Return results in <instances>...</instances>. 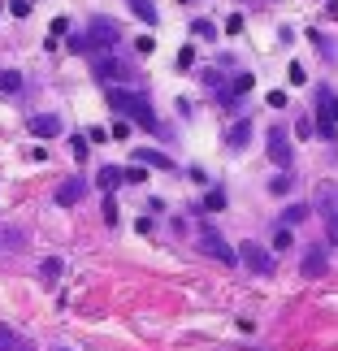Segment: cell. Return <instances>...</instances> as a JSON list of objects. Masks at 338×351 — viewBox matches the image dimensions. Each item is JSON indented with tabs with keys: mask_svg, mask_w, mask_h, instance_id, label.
I'll return each instance as SVG.
<instances>
[{
	"mask_svg": "<svg viewBox=\"0 0 338 351\" xmlns=\"http://www.w3.org/2000/svg\"><path fill=\"white\" fill-rule=\"evenodd\" d=\"M109 104L126 117V121H139V126L147 130H156V113H152V104H147L143 91H130V87H109Z\"/></svg>",
	"mask_w": 338,
	"mask_h": 351,
	"instance_id": "1",
	"label": "cell"
},
{
	"mask_svg": "<svg viewBox=\"0 0 338 351\" xmlns=\"http://www.w3.org/2000/svg\"><path fill=\"white\" fill-rule=\"evenodd\" d=\"M317 130L321 139H338V96L330 87L317 91Z\"/></svg>",
	"mask_w": 338,
	"mask_h": 351,
	"instance_id": "2",
	"label": "cell"
},
{
	"mask_svg": "<svg viewBox=\"0 0 338 351\" xmlns=\"http://www.w3.org/2000/svg\"><path fill=\"white\" fill-rule=\"evenodd\" d=\"M91 70H96L104 83H130L134 78V70L121 57H113V52H96V57H91Z\"/></svg>",
	"mask_w": 338,
	"mask_h": 351,
	"instance_id": "3",
	"label": "cell"
},
{
	"mask_svg": "<svg viewBox=\"0 0 338 351\" xmlns=\"http://www.w3.org/2000/svg\"><path fill=\"white\" fill-rule=\"evenodd\" d=\"M200 252H204V256H217V261H226V265L239 261V252L230 247V243H226L217 230H213V226H204V230H200Z\"/></svg>",
	"mask_w": 338,
	"mask_h": 351,
	"instance_id": "4",
	"label": "cell"
},
{
	"mask_svg": "<svg viewBox=\"0 0 338 351\" xmlns=\"http://www.w3.org/2000/svg\"><path fill=\"white\" fill-rule=\"evenodd\" d=\"M239 261L243 265H248L252 269V274H274V256H269L265 247H261V243H243V247H239Z\"/></svg>",
	"mask_w": 338,
	"mask_h": 351,
	"instance_id": "5",
	"label": "cell"
},
{
	"mask_svg": "<svg viewBox=\"0 0 338 351\" xmlns=\"http://www.w3.org/2000/svg\"><path fill=\"white\" fill-rule=\"evenodd\" d=\"M269 160H274V165H282V169L291 165V139H287V130H282V126L269 130Z\"/></svg>",
	"mask_w": 338,
	"mask_h": 351,
	"instance_id": "6",
	"label": "cell"
},
{
	"mask_svg": "<svg viewBox=\"0 0 338 351\" xmlns=\"http://www.w3.org/2000/svg\"><path fill=\"white\" fill-rule=\"evenodd\" d=\"M117 39H121L117 22H109V18H96V22H91V48H113Z\"/></svg>",
	"mask_w": 338,
	"mask_h": 351,
	"instance_id": "7",
	"label": "cell"
},
{
	"mask_svg": "<svg viewBox=\"0 0 338 351\" xmlns=\"http://www.w3.org/2000/svg\"><path fill=\"white\" fill-rule=\"evenodd\" d=\"M317 208H321V217H326V221L338 217V186L334 182H321L317 186Z\"/></svg>",
	"mask_w": 338,
	"mask_h": 351,
	"instance_id": "8",
	"label": "cell"
},
{
	"mask_svg": "<svg viewBox=\"0 0 338 351\" xmlns=\"http://www.w3.org/2000/svg\"><path fill=\"white\" fill-rule=\"evenodd\" d=\"M83 195H87V182H83V178H70V182H61V186H57V204H65V208L78 204Z\"/></svg>",
	"mask_w": 338,
	"mask_h": 351,
	"instance_id": "9",
	"label": "cell"
},
{
	"mask_svg": "<svg viewBox=\"0 0 338 351\" xmlns=\"http://www.w3.org/2000/svg\"><path fill=\"white\" fill-rule=\"evenodd\" d=\"M31 130L39 134V139H57V134H61V117L39 113V117H31Z\"/></svg>",
	"mask_w": 338,
	"mask_h": 351,
	"instance_id": "10",
	"label": "cell"
},
{
	"mask_svg": "<svg viewBox=\"0 0 338 351\" xmlns=\"http://www.w3.org/2000/svg\"><path fill=\"white\" fill-rule=\"evenodd\" d=\"M134 165H147V169H173V160L165 152H152V147H139L134 152Z\"/></svg>",
	"mask_w": 338,
	"mask_h": 351,
	"instance_id": "11",
	"label": "cell"
},
{
	"mask_svg": "<svg viewBox=\"0 0 338 351\" xmlns=\"http://www.w3.org/2000/svg\"><path fill=\"white\" fill-rule=\"evenodd\" d=\"M326 247H308V256H304V278H321L326 274Z\"/></svg>",
	"mask_w": 338,
	"mask_h": 351,
	"instance_id": "12",
	"label": "cell"
},
{
	"mask_svg": "<svg viewBox=\"0 0 338 351\" xmlns=\"http://www.w3.org/2000/svg\"><path fill=\"white\" fill-rule=\"evenodd\" d=\"M0 351H31V343H26V339H22L18 330L0 326Z\"/></svg>",
	"mask_w": 338,
	"mask_h": 351,
	"instance_id": "13",
	"label": "cell"
},
{
	"mask_svg": "<svg viewBox=\"0 0 338 351\" xmlns=\"http://www.w3.org/2000/svg\"><path fill=\"white\" fill-rule=\"evenodd\" d=\"M248 139H252V121H234L230 134H226V143L234 147V152H239V147H248Z\"/></svg>",
	"mask_w": 338,
	"mask_h": 351,
	"instance_id": "14",
	"label": "cell"
},
{
	"mask_svg": "<svg viewBox=\"0 0 338 351\" xmlns=\"http://www.w3.org/2000/svg\"><path fill=\"white\" fill-rule=\"evenodd\" d=\"M117 182H126V169H113V165H104V169L96 173V186H104V191H113Z\"/></svg>",
	"mask_w": 338,
	"mask_h": 351,
	"instance_id": "15",
	"label": "cell"
},
{
	"mask_svg": "<svg viewBox=\"0 0 338 351\" xmlns=\"http://www.w3.org/2000/svg\"><path fill=\"white\" fill-rule=\"evenodd\" d=\"M126 5H130V13H134V18H139V22L156 26V9H152V0H126Z\"/></svg>",
	"mask_w": 338,
	"mask_h": 351,
	"instance_id": "16",
	"label": "cell"
},
{
	"mask_svg": "<svg viewBox=\"0 0 338 351\" xmlns=\"http://www.w3.org/2000/svg\"><path fill=\"white\" fill-rule=\"evenodd\" d=\"M0 91H9V96H13V91H22V74L18 70H0Z\"/></svg>",
	"mask_w": 338,
	"mask_h": 351,
	"instance_id": "17",
	"label": "cell"
},
{
	"mask_svg": "<svg viewBox=\"0 0 338 351\" xmlns=\"http://www.w3.org/2000/svg\"><path fill=\"white\" fill-rule=\"evenodd\" d=\"M39 278H44V282H57L61 278V261H44V265H39Z\"/></svg>",
	"mask_w": 338,
	"mask_h": 351,
	"instance_id": "18",
	"label": "cell"
},
{
	"mask_svg": "<svg viewBox=\"0 0 338 351\" xmlns=\"http://www.w3.org/2000/svg\"><path fill=\"white\" fill-rule=\"evenodd\" d=\"M18 243H22V234H18V230H9V226H0V252H5V247H18Z\"/></svg>",
	"mask_w": 338,
	"mask_h": 351,
	"instance_id": "19",
	"label": "cell"
},
{
	"mask_svg": "<svg viewBox=\"0 0 338 351\" xmlns=\"http://www.w3.org/2000/svg\"><path fill=\"white\" fill-rule=\"evenodd\" d=\"M304 217H308V208H304V204H291L287 213H282V221H287V226H295V221H304Z\"/></svg>",
	"mask_w": 338,
	"mask_h": 351,
	"instance_id": "20",
	"label": "cell"
},
{
	"mask_svg": "<svg viewBox=\"0 0 338 351\" xmlns=\"http://www.w3.org/2000/svg\"><path fill=\"white\" fill-rule=\"evenodd\" d=\"M291 243H295V239H291V226H282V230L274 234V247H278V252H287Z\"/></svg>",
	"mask_w": 338,
	"mask_h": 351,
	"instance_id": "21",
	"label": "cell"
},
{
	"mask_svg": "<svg viewBox=\"0 0 338 351\" xmlns=\"http://www.w3.org/2000/svg\"><path fill=\"white\" fill-rule=\"evenodd\" d=\"M248 87H252V74H239V78H234V87H230V96H243Z\"/></svg>",
	"mask_w": 338,
	"mask_h": 351,
	"instance_id": "22",
	"label": "cell"
},
{
	"mask_svg": "<svg viewBox=\"0 0 338 351\" xmlns=\"http://www.w3.org/2000/svg\"><path fill=\"white\" fill-rule=\"evenodd\" d=\"M191 31H195V35H204V39H213V35H217V31H213V22H204V18H200V22L191 26Z\"/></svg>",
	"mask_w": 338,
	"mask_h": 351,
	"instance_id": "23",
	"label": "cell"
},
{
	"mask_svg": "<svg viewBox=\"0 0 338 351\" xmlns=\"http://www.w3.org/2000/svg\"><path fill=\"white\" fill-rule=\"evenodd\" d=\"M13 5V18H26V13H31V0H9Z\"/></svg>",
	"mask_w": 338,
	"mask_h": 351,
	"instance_id": "24",
	"label": "cell"
},
{
	"mask_svg": "<svg viewBox=\"0 0 338 351\" xmlns=\"http://www.w3.org/2000/svg\"><path fill=\"white\" fill-rule=\"evenodd\" d=\"M126 182H147V169H143V165H134V169H126Z\"/></svg>",
	"mask_w": 338,
	"mask_h": 351,
	"instance_id": "25",
	"label": "cell"
},
{
	"mask_svg": "<svg viewBox=\"0 0 338 351\" xmlns=\"http://www.w3.org/2000/svg\"><path fill=\"white\" fill-rule=\"evenodd\" d=\"M104 221H109V226L117 221V204H113V195H109V199H104Z\"/></svg>",
	"mask_w": 338,
	"mask_h": 351,
	"instance_id": "26",
	"label": "cell"
},
{
	"mask_svg": "<svg viewBox=\"0 0 338 351\" xmlns=\"http://www.w3.org/2000/svg\"><path fill=\"white\" fill-rule=\"evenodd\" d=\"M269 191H278V195L291 191V178H274V182H269Z\"/></svg>",
	"mask_w": 338,
	"mask_h": 351,
	"instance_id": "27",
	"label": "cell"
},
{
	"mask_svg": "<svg viewBox=\"0 0 338 351\" xmlns=\"http://www.w3.org/2000/svg\"><path fill=\"white\" fill-rule=\"evenodd\" d=\"M221 204H226V195H221V191H213V195L204 199V208H221Z\"/></svg>",
	"mask_w": 338,
	"mask_h": 351,
	"instance_id": "28",
	"label": "cell"
},
{
	"mask_svg": "<svg viewBox=\"0 0 338 351\" xmlns=\"http://www.w3.org/2000/svg\"><path fill=\"white\" fill-rule=\"evenodd\" d=\"M326 230H330V243H338V217H334V221H326Z\"/></svg>",
	"mask_w": 338,
	"mask_h": 351,
	"instance_id": "29",
	"label": "cell"
},
{
	"mask_svg": "<svg viewBox=\"0 0 338 351\" xmlns=\"http://www.w3.org/2000/svg\"><path fill=\"white\" fill-rule=\"evenodd\" d=\"M57 351H65V347H57Z\"/></svg>",
	"mask_w": 338,
	"mask_h": 351,
	"instance_id": "30",
	"label": "cell"
}]
</instances>
